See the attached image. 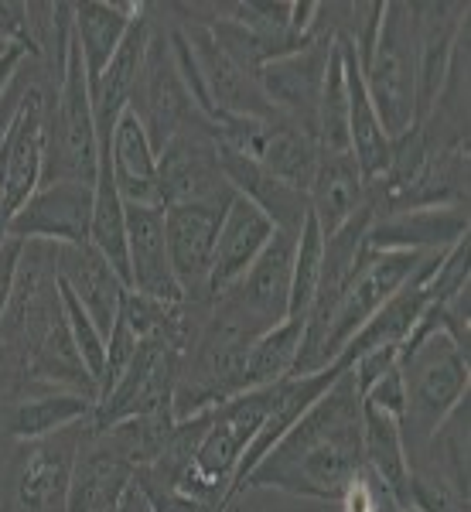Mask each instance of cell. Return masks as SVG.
Listing matches in <instances>:
<instances>
[{
    "mask_svg": "<svg viewBox=\"0 0 471 512\" xmlns=\"http://www.w3.org/2000/svg\"><path fill=\"white\" fill-rule=\"evenodd\" d=\"M362 468V396L345 369L246 475L243 492L277 489L297 499L338 502Z\"/></svg>",
    "mask_w": 471,
    "mask_h": 512,
    "instance_id": "cell-1",
    "label": "cell"
},
{
    "mask_svg": "<svg viewBox=\"0 0 471 512\" xmlns=\"http://www.w3.org/2000/svg\"><path fill=\"white\" fill-rule=\"evenodd\" d=\"M471 355L458 342L434 328L424 335H410L400 345V376H403V444L407 458L417 454L434 437L444 417L471 393Z\"/></svg>",
    "mask_w": 471,
    "mask_h": 512,
    "instance_id": "cell-2",
    "label": "cell"
},
{
    "mask_svg": "<svg viewBox=\"0 0 471 512\" xmlns=\"http://www.w3.org/2000/svg\"><path fill=\"white\" fill-rule=\"evenodd\" d=\"M270 403H274V383L260 386V390H246L233 396V400L212 407L209 431H205L202 444H198L188 472L181 475L178 492L226 512L222 506H226V495L233 489L236 468L256 431H260Z\"/></svg>",
    "mask_w": 471,
    "mask_h": 512,
    "instance_id": "cell-3",
    "label": "cell"
},
{
    "mask_svg": "<svg viewBox=\"0 0 471 512\" xmlns=\"http://www.w3.org/2000/svg\"><path fill=\"white\" fill-rule=\"evenodd\" d=\"M362 82L386 137L396 140L417 123V28L413 4H383L376 45L362 62Z\"/></svg>",
    "mask_w": 471,
    "mask_h": 512,
    "instance_id": "cell-4",
    "label": "cell"
},
{
    "mask_svg": "<svg viewBox=\"0 0 471 512\" xmlns=\"http://www.w3.org/2000/svg\"><path fill=\"white\" fill-rule=\"evenodd\" d=\"M99 168V140L93 117V93L82 69L76 38L62 65V79L45 110V181H86L93 185Z\"/></svg>",
    "mask_w": 471,
    "mask_h": 512,
    "instance_id": "cell-5",
    "label": "cell"
},
{
    "mask_svg": "<svg viewBox=\"0 0 471 512\" xmlns=\"http://www.w3.org/2000/svg\"><path fill=\"white\" fill-rule=\"evenodd\" d=\"M130 110L144 123L157 154L175 137L188 134V130H216L205 120V113L195 106V99L188 96L185 79L178 72L175 48H171V35H161L154 28V21H151V41H147L144 69L137 76Z\"/></svg>",
    "mask_w": 471,
    "mask_h": 512,
    "instance_id": "cell-6",
    "label": "cell"
},
{
    "mask_svg": "<svg viewBox=\"0 0 471 512\" xmlns=\"http://www.w3.org/2000/svg\"><path fill=\"white\" fill-rule=\"evenodd\" d=\"M420 260H424L420 253H403V250H386V253L362 250L359 267H355L349 287H345L342 301H338V308H335L332 325H328V332H325V342H321V349H318L314 369L332 366L345 345H349V338L413 277Z\"/></svg>",
    "mask_w": 471,
    "mask_h": 512,
    "instance_id": "cell-7",
    "label": "cell"
},
{
    "mask_svg": "<svg viewBox=\"0 0 471 512\" xmlns=\"http://www.w3.org/2000/svg\"><path fill=\"white\" fill-rule=\"evenodd\" d=\"M294 253H297V233L277 229L263 253L250 263L243 277L229 291L212 297V304L226 315L243 321L253 335H263L267 328L287 321L291 308V277H294Z\"/></svg>",
    "mask_w": 471,
    "mask_h": 512,
    "instance_id": "cell-8",
    "label": "cell"
},
{
    "mask_svg": "<svg viewBox=\"0 0 471 512\" xmlns=\"http://www.w3.org/2000/svg\"><path fill=\"white\" fill-rule=\"evenodd\" d=\"M45 110L48 99L35 86L24 96L18 117L0 140V243L21 205L45 181Z\"/></svg>",
    "mask_w": 471,
    "mask_h": 512,
    "instance_id": "cell-9",
    "label": "cell"
},
{
    "mask_svg": "<svg viewBox=\"0 0 471 512\" xmlns=\"http://www.w3.org/2000/svg\"><path fill=\"white\" fill-rule=\"evenodd\" d=\"M157 188H161V205H226L236 192L219 164L216 130H188L171 140L157 154Z\"/></svg>",
    "mask_w": 471,
    "mask_h": 512,
    "instance_id": "cell-10",
    "label": "cell"
},
{
    "mask_svg": "<svg viewBox=\"0 0 471 512\" xmlns=\"http://www.w3.org/2000/svg\"><path fill=\"white\" fill-rule=\"evenodd\" d=\"M335 38H311L304 48L287 52L280 59H270L260 65L256 82H260V93L270 103V110L277 117L301 123L314 134V117H318V99L325 89L328 76V59H332Z\"/></svg>",
    "mask_w": 471,
    "mask_h": 512,
    "instance_id": "cell-11",
    "label": "cell"
},
{
    "mask_svg": "<svg viewBox=\"0 0 471 512\" xmlns=\"http://www.w3.org/2000/svg\"><path fill=\"white\" fill-rule=\"evenodd\" d=\"M89 219H93V185L86 181H41V188L21 212L11 219L7 236L21 243H55L82 246L89 243Z\"/></svg>",
    "mask_w": 471,
    "mask_h": 512,
    "instance_id": "cell-12",
    "label": "cell"
},
{
    "mask_svg": "<svg viewBox=\"0 0 471 512\" xmlns=\"http://www.w3.org/2000/svg\"><path fill=\"white\" fill-rule=\"evenodd\" d=\"M226 205H209V202L164 205L168 256L181 294H185V304L209 301L212 253H216V236Z\"/></svg>",
    "mask_w": 471,
    "mask_h": 512,
    "instance_id": "cell-13",
    "label": "cell"
},
{
    "mask_svg": "<svg viewBox=\"0 0 471 512\" xmlns=\"http://www.w3.org/2000/svg\"><path fill=\"white\" fill-rule=\"evenodd\" d=\"M79 448V434L72 427L41 441H24L14 472V512L69 509V478Z\"/></svg>",
    "mask_w": 471,
    "mask_h": 512,
    "instance_id": "cell-14",
    "label": "cell"
},
{
    "mask_svg": "<svg viewBox=\"0 0 471 512\" xmlns=\"http://www.w3.org/2000/svg\"><path fill=\"white\" fill-rule=\"evenodd\" d=\"M345 362H332L328 369H318V373H301V376H284V379H277L274 383V403H270V410H267V417H263V424H260V431H256V437L250 441V448H246L243 454V461H239V468H236V478H233V489H229L226 495V509L239 499V492H243V482H246V475L253 472L256 465H260L263 458L270 454V448L284 437L291 427L301 420L304 414L311 410V403L318 400L321 393L328 390V386L335 383L338 376L345 373Z\"/></svg>",
    "mask_w": 471,
    "mask_h": 512,
    "instance_id": "cell-15",
    "label": "cell"
},
{
    "mask_svg": "<svg viewBox=\"0 0 471 512\" xmlns=\"http://www.w3.org/2000/svg\"><path fill=\"white\" fill-rule=\"evenodd\" d=\"M413 28H417V123H424L448 82L454 45L468 28V4H413Z\"/></svg>",
    "mask_w": 471,
    "mask_h": 512,
    "instance_id": "cell-16",
    "label": "cell"
},
{
    "mask_svg": "<svg viewBox=\"0 0 471 512\" xmlns=\"http://www.w3.org/2000/svg\"><path fill=\"white\" fill-rule=\"evenodd\" d=\"M127 263L134 294L161 304H185L168 256L164 205H127Z\"/></svg>",
    "mask_w": 471,
    "mask_h": 512,
    "instance_id": "cell-17",
    "label": "cell"
},
{
    "mask_svg": "<svg viewBox=\"0 0 471 512\" xmlns=\"http://www.w3.org/2000/svg\"><path fill=\"white\" fill-rule=\"evenodd\" d=\"M468 236V205H444V209H407L383 212L366 233V250L386 253H448L458 239Z\"/></svg>",
    "mask_w": 471,
    "mask_h": 512,
    "instance_id": "cell-18",
    "label": "cell"
},
{
    "mask_svg": "<svg viewBox=\"0 0 471 512\" xmlns=\"http://www.w3.org/2000/svg\"><path fill=\"white\" fill-rule=\"evenodd\" d=\"M277 226L263 209H256L250 198L233 195L222 212L216 253H212V274H209V301L236 284L250 270V263L263 253Z\"/></svg>",
    "mask_w": 471,
    "mask_h": 512,
    "instance_id": "cell-19",
    "label": "cell"
},
{
    "mask_svg": "<svg viewBox=\"0 0 471 512\" xmlns=\"http://www.w3.org/2000/svg\"><path fill=\"white\" fill-rule=\"evenodd\" d=\"M55 270H59V284L86 308V315L96 321L99 332L110 335L120 318L123 294H127V284L113 274L110 263L89 243H82V246H59Z\"/></svg>",
    "mask_w": 471,
    "mask_h": 512,
    "instance_id": "cell-20",
    "label": "cell"
},
{
    "mask_svg": "<svg viewBox=\"0 0 471 512\" xmlns=\"http://www.w3.org/2000/svg\"><path fill=\"white\" fill-rule=\"evenodd\" d=\"M219 164H222V171H226V181L233 185L236 195L250 198L256 209L267 212L277 229L301 233L304 219L311 216L308 192L274 178L263 164H256L253 158H246V154H239L226 144H219Z\"/></svg>",
    "mask_w": 471,
    "mask_h": 512,
    "instance_id": "cell-21",
    "label": "cell"
},
{
    "mask_svg": "<svg viewBox=\"0 0 471 512\" xmlns=\"http://www.w3.org/2000/svg\"><path fill=\"white\" fill-rule=\"evenodd\" d=\"M147 41H151V18H147V7H144V14L130 24L127 38H123V45L117 48L113 62L106 65V72L99 76L96 89H93V117H96L99 147L110 144L117 120L130 110L137 76H140V69H144Z\"/></svg>",
    "mask_w": 471,
    "mask_h": 512,
    "instance_id": "cell-22",
    "label": "cell"
},
{
    "mask_svg": "<svg viewBox=\"0 0 471 512\" xmlns=\"http://www.w3.org/2000/svg\"><path fill=\"white\" fill-rule=\"evenodd\" d=\"M444 205H468V140L427 154L417 178L403 192L386 198L376 216L407 209H444Z\"/></svg>",
    "mask_w": 471,
    "mask_h": 512,
    "instance_id": "cell-23",
    "label": "cell"
},
{
    "mask_svg": "<svg viewBox=\"0 0 471 512\" xmlns=\"http://www.w3.org/2000/svg\"><path fill=\"white\" fill-rule=\"evenodd\" d=\"M113 181L127 205H161V188H157V151L147 137L144 123L134 110H127L113 127V137L106 144Z\"/></svg>",
    "mask_w": 471,
    "mask_h": 512,
    "instance_id": "cell-24",
    "label": "cell"
},
{
    "mask_svg": "<svg viewBox=\"0 0 471 512\" xmlns=\"http://www.w3.org/2000/svg\"><path fill=\"white\" fill-rule=\"evenodd\" d=\"M147 4H103V0H86L72 4V38L79 45L82 69L89 79V93L96 89L99 76L113 62L117 48L127 38L130 24L144 14Z\"/></svg>",
    "mask_w": 471,
    "mask_h": 512,
    "instance_id": "cell-25",
    "label": "cell"
},
{
    "mask_svg": "<svg viewBox=\"0 0 471 512\" xmlns=\"http://www.w3.org/2000/svg\"><path fill=\"white\" fill-rule=\"evenodd\" d=\"M366 198L369 181L362 178L352 154H321L308 188V209L321 233L332 236L342 229L366 205Z\"/></svg>",
    "mask_w": 471,
    "mask_h": 512,
    "instance_id": "cell-26",
    "label": "cell"
},
{
    "mask_svg": "<svg viewBox=\"0 0 471 512\" xmlns=\"http://www.w3.org/2000/svg\"><path fill=\"white\" fill-rule=\"evenodd\" d=\"M134 468L93 434V444L79 448L69 478V509L65 512H110L123 489L134 482Z\"/></svg>",
    "mask_w": 471,
    "mask_h": 512,
    "instance_id": "cell-27",
    "label": "cell"
},
{
    "mask_svg": "<svg viewBox=\"0 0 471 512\" xmlns=\"http://www.w3.org/2000/svg\"><path fill=\"white\" fill-rule=\"evenodd\" d=\"M362 461L366 472L379 478L386 492L400 509H407V485H410V458L403 444L400 420L362 403Z\"/></svg>",
    "mask_w": 471,
    "mask_h": 512,
    "instance_id": "cell-28",
    "label": "cell"
},
{
    "mask_svg": "<svg viewBox=\"0 0 471 512\" xmlns=\"http://www.w3.org/2000/svg\"><path fill=\"white\" fill-rule=\"evenodd\" d=\"M89 246L103 256L130 291V263H127V202L117 192L106 147H99V168L93 181V219H89Z\"/></svg>",
    "mask_w": 471,
    "mask_h": 512,
    "instance_id": "cell-29",
    "label": "cell"
},
{
    "mask_svg": "<svg viewBox=\"0 0 471 512\" xmlns=\"http://www.w3.org/2000/svg\"><path fill=\"white\" fill-rule=\"evenodd\" d=\"M96 410V400L72 390H48L38 396H21L7 414V434L14 441H41V437L62 434L69 427L89 420Z\"/></svg>",
    "mask_w": 471,
    "mask_h": 512,
    "instance_id": "cell-30",
    "label": "cell"
},
{
    "mask_svg": "<svg viewBox=\"0 0 471 512\" xmlns=\"http://www.w3.org/2000/svg\"><path fill=\"white\" fill-rule=\"evenodd\" d=\"M301 338H304V325L297 321H280V325L267 328L263 335H256L246 349V390H260V386H270L277 379L294 373L297 352H301Z\"/></svg>",
    "mask_w": 471,
    "mask_h": 512,
    "instance_id": "cell-31",
    "label": "cell"
},
{
    "mask_svg": "<svg viewBox=\"0 0 471 512\" xmlns=\"http://www.w3.org/2000/svg\"><path fill=\"white\" fill-rule=\"evenodd\" d=\"M175 427V414H147V417H130L120 420L113 427H103V431H93L99 441L110 451H117L123 461H127L134 472H144L157 461V454L168 444V434Z\"/></svg>",
    "mask_w": 471,
    "mask_h": 512,
    "instance_id": "cell-32",
    "label": "cell"
},
{
    "mask_svg": "<svg viewBox=\"0 0 471 512\" xmlns=\"http://www.w3.org/2000/svg\"><path fill=\"white\" fill-rule=\"evenodd\" d=\"M321 263H325V233L318 229L314 216H308L301 226V233H297L291 308H287V321H297V325L308 321V311H311L314 294H318V284H321Z\"/></svg>",
    "mask_w": 471,
    "mask_h": 512,
    "instance_id": "cell-33",
    "label": "cell"
},
{
    "mask_svg": "<svg viewBox=\"0 0 471 512\" xmlns=\"http://www.w3.org/2000/svg\"><path fill=\"white\" fill-rule=\"evenodd\" d=\"M59 294H62V311H65V325H69L72 345H76L82 366L89 369V376L96 379V390H99V376H103V366H106V335L99 332L96 321L86 315V308H82L62 284H59Z\"/></svg>",
    "mask_w": 471,
    "mask_h": 512,
    "instance_id": "cell-34",
    "label": "cell"
},
{
    "mask_svg": "<svg viewBox=\"0 0 471 512\" xmlns=\"http://www.w3.org/2000/svg\"><path fill=\"white\" fill-rule=\"evenodd\" d=\"M407 509L413 512H471V495L458 492L444 478L424 468H410Z\"/></svg>",
    "mask_w": 471,
    "mask_h": 512,
    "instance_id": "cell-35",
    "label": "cell"
},
{
    "mask_svg": "<svg viewBox=\"0 0 471 512\" xmlns=\"http://www.w3.org/2000/svg\"><path fill=\"white\" fill-rule=\"evenodd\" d=\"M137 345H140V335L130 328L127 318H117V325H113V332L106 335V366H103V376H99V400L103 403L106 396L113 393V386L120 383L123 373L130 369V362H134L137 355Z\"/></svg>",
    "mask_w": 471,
    "mask_h": 512,
    "instance_id": "cell-36",
    "label": "cell"
},
{
    "mask_svg": "<svg viewBox=\"0 0 471 512\" xmlns=\"http://www.w3.org/2000/svg\"><path fill=\"white\" fill-rule=\"evenodd\" d=\"M0 45H24L31 55H38L31 38V4L0 0Z\"/></svg>",
    "mask_w": 471,
    "mask_h": 512,
    "instance_id": "cell-37",
    "label": "cell"
},
{
    "mask_svg": "<svg viewBox=\"0 0 471 512\" xmlns=\"http://www.w3.org/2000/svg\"><path fill=\"white\" fill-rule=\"evenodd\" d=\"M362 403H366V407L383 410V414H390L396 420H403V403H407V396H403L400 366L390 369V373H386L383 379H376V383L369 386L366 393H362Z\"/></svg>",
    "mask_w": 471,
    "mask_h": 512,
    "instance_id": "cell-38",
    "label": "cell"
},
{
    "mask_svg": "<svg viewBox=\"0 0 471 512\" xmlns=\"http://www.w3.org/2000/svg\"><path fill=\"white\" fill-rule=\"evenodd\" d=\"M134 482L147 492L154 512H219L216 506H205V502H198L178 489H157V485H147V482H140V478H134Z\"/></svg>",
    "mask_w": 471,
    "mask_h": 512,
    "instance_id": "cell-39",
    "label": "cell"
},
{
    "mask_svg": "<svg viewBox=\"0 0 471 512\" xmlns=\"http://www.w3.org/2000/svg\"><path fill=\"white\" fill-rule=\"evenodd\" d=\"M21 253H24L21 239L7 236L4 243H0V318H4L7 301H11V294H14V280H18Z\"/></svg>",
    "mask_w": 471,
    "mask_h": 512,
    "instance_id": "cell-40",
    "label": "cell"
},
{
    "mask_svg": "<svg viewBox=\"0 0 471 512\" xmlns=\"http://www.w3.org/2000/svg\"><path fill=\"white\" fill-rule=\"evenodd\" d=\"M28 48L24 45H0V99L14 89V82L21 76V65L28 62Z\"/></svg>",
    "mask_w": 471,
    "mask_h": 512,
    "instance_id": "cell-41",
    "label": "cell"
},
{
    "mask_svg": "<svg viewBox=\"0 0 471 512\" xmlns=\"http://www.w3.org/2000/svg\"><path fill=\"white\" fill-rule=\"evenodd\" d=\"M113 512H154V506H151V499H147V492L140 489L137 482H130L127 489H123L117 509H113Z\"/></svg>",
    "mask_w": 471,
    "mask_h": 512,
    "instance_id": "cell-42",
    "label": "cell"
},
{
    "mask_svg": "<svg viewBox=\"0 0 471 512\" xmlns=\"http://www.w3.org/2000/svg\"><path fill=\"white\" fill-rule=\"evenodd\" d=\"M393 512H413V509H393Z\"/></svg>",
    "mask_w": 471,
    "mask_h": 512,
    "instance_id": "cell-43",
    "label": "cell"
},
{
    "mask_svg": "<svg viewBox=\"0 0 471 512\" xmlns=\"http://www.w3.org/2000/svg\"><path fill=\"white\" fill-rule=\"evenodd\" d=\"M0 359H4V345H0Z\"/></svg>",
    "mask_w": 471,
    "mask_h": 512,
    "instance_id": "cell-44",
    "label": "cell"
},
{
    "mask_svg": "<svg viewBox=\"0 0 471 512\" xmlns=\"http://www.w3.org/2000/svg\"><path fill=\"white\" fill-rule=\"evenodd\" d=\"M386 512H393V509H386Z\"/></svg>",
    "mask_w": 471,
    "mask_h": 512,
    "instance_id": "cell-45",
    "label": "cell"
}]
</instances>
